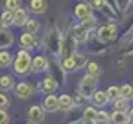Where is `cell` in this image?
<instances>
[{"instance_id": "obj_1", "label": "cell", "mask_w": 133, "mask_h": 124, "mask_svg": "<svg viewBox=\"0 0 133 124\" xmlns=\"http://www.w3.org/2000/svg\"><path fill=\"white\" fill-rule=\"evenodd\" d=\"M32 60H33V56L30 55V51H25V50L20 48L14 60V73L20 78L32 73Z\"/></svg>"}, {"instance_id": "obj_2", "label": "cell", "mask_w": 133, "mask_h": 124, "mask_svg": "<svg viewBox=\"0 0 133 124\" xmlns=\"http://www.w3.org/2000/svg\"><path fill=\"white\" fill-rule=\"evenodd\" d=\"M87 63V58L82 53H73V55H68L62 60V69L65 73H73L77 69H80L83 65Z\"/></svg>"}, {"instance_id": "obj_3", "label": "cell", "mask_w": 133, "mask_h": 124, "mask_svg": "<svg viewBox=\"0 0 133 124\" xmlns=\"http://www.w3.org/2000/svg\"><path fill=\"white\" fill-rule=\"evenodd\" d=\"M97 83L98 80L95 76H90V74H85L80 81V89H78V94L87 99H91L93 94L97 93Z\"/></svg>"}, {"instance_id": "obj_4", "label": "cell", "mask_w": 133, "mask_h": 124, "mask_svg": "<svg viewBox=\"0 0 133 124\" xmlns=\"http://www.w3.org/2000/svg\"><path fill=\"white\" fill-rule=\"evenodd\" d=\"M97 38L102 43H108V41L115 40L116 38V27L113 23H107L103 27H100L98 32H97Z\"/></svg>"}, {"instance_id": "obj_5", "label": "cell", "mask_w": 133, "mask_h": 124, "mask_svg": "<svg viewBox=\"0 0 133 124\" xmlns=\"http://www.w3.org/2000/svg\"><path fill=\"white\" fill-rule=\"evenodd\" d=\"M15 96L18 99H28L33 96V93H35V88H33L32 83L28 81H20L15 84V89H14Z\"/></svg>"}, {"instance_id": "obj_6", "label": "cell", "mask_w": 133, "mask_h": 124, "mask_svg": "<svg viewBox=\"0 0 133 124\" xmlns=\"http://www.w3.org/2000/svg\"><path fill=\"white\" fill-rule=\"evenodd\" d=\"M27 121L28 122H33V124H40L45 121V109L43 106H38V104H33L27 109Z\"/></svg>"}, {"instance_id": "obj_7", "label": "cell", "mask_w": 133, "mask_h": 124, "mask_svg": "<svg viewBox=\"0 0 133 124\" xmlns=\"http://www.w3.org/2000/svg\"><path fill=\"white\" fill-rule=\"evenodd\" d=\"M73 13H75V17H77L80 22H85V20H88V18H91V17H93L90 3H85V2L77 3V5H75V8H73Z\"/></svg>"}, {"instance_id": "obj_8", "label": "cell", "mask_w": 133, "mask_h": 124, "mask_svg": "<svg viewBox=\"0 0 133 124\" xmlns=\"http://www.w3.org/2000/svg\"><path fill=\"white\" fill-rule=\"evenodd\" d=\"M38 86H40V91H43V93H47V94H53L55 89L58 88V81L53 76H45L43 80L38 83Z\"/></svg>"}, {"instance_id": "obj_9", "label": "cell", "mask_w": 133, "mask_h": 124, "mask_svg": "<svg viewBox=\"0 0 133 124\" xmlns=\"http://www.w3.org/2000/svg\"><path fill=\"white\" fill-rule=\"evenodd\" d=\"M48 69V60L43 55H37L32 60V73H43Z\"/></svg>"}, {"instance_id": "obj_10", "label": "cell", "mask_w": 133, "mask_h": 124, "mask_svg": "<svg viewBox=\"0 0 133 124\" xmlns=\"http://www.w3.org/2000/svg\"><path fill=\"white\" fill-rule=\"evenodd\" d=\"M18 43H20V47H22V50H25V51H30L32 48H35L37 40H35V36H33V35L23 32L22 35H20V38H18Z\"/></svg>"}, {"instance_id": "obj_11", "label": "cell", "mask_w": 133, "mask_h": 124, "mask_svg": "<svg viewBox=\"0 0 133 124\" xmlns=\"http://www.w3.org/2000/svg\"><path fill=\"white\" fill-rule=\"evenodd\" d=\"M43 109L50 111V113H55V111L60 109V101H58V96L55 94H47L43 99Z\"/></svg>"}, {"instance_id": "obj_12", "label": "cell", "mask_w": 133, "mask_h": 124, "mask_svg": "<svg viewBox=\"0 0 133 124\" xmlns=\"http://www.w3.org/2000/svg\"><path fill=\"white\" fill-rule=\"evenodd\" d=\"M28 20H30V17H28V12L25 10V8H18L14 13V25L18 27V28H25V25H27Z\"/></svg>"}, {"instance_id": "obj_13", "label": "cell", "mask_w": 133, "mask_h": 124, "mask_svg": "<svg viewBox=\"0 0 133 124\" xmlns=\"http://www.w3.org/2000/svg\"><path fill=\"white\" fill-rule=\"evenodd\" d=\"M14 41H15V36L10 30L0 32V51H2V50H8L14 45Z\"/></svg>"}, {"instance_id": "obj_14", "label": "cell", "mask_w": 133, "mask_h": 124, "mask_svg": "<svg viewBox=\"0 0 133 124\" xmlns=\"http://www.w3.org/2000/svg\"><path fill=\"white\" fill-rule=\"evenodd\" d=\"M47 8H48V5H47L45 0H30V2H28V10H30L32 13H37V15L45 13Z\"/></svg>"}, {"instance_id": "obj_15", "label": "cell", "mask_w": 133, "mask_h": 124, "mask_svg": "<svg viewBox=\"0 0 133 124\" xmlns=\"http://www.w3.org/2000/svg\"><path fill=\"white\" fill-rule=\"evenodd\" d=\"M10 89H15L14 76H10V74H0V93H7Z\"/></svg>"}, {"instance_id": "obj_16", "label": "cell", "mask_w": 133, "mask_h": 124, "mask_svg": "<svg viewBox=\"0 0 133 124\" xmlns=\"http://www.w3.org/2000/svg\"><path fill=\"white\" fill-rule=\"evenodd\" d=\"M14 60H15V56L12 55L8 50H2V51H0V68L14 66Z\"/></svg>"}, {"instance_id": "obj_17", "label": "cell", "mask_w": 133, "mask_h": 124, "mask_svg": "<svg viewBox=\"0 0 133 124\" xmlns=\"http://www.w3.org/2000/svg\"><path fill=\"white\" fill-rule=\"evenodd\" d=\"M58 101H60V111H70L73 107V98L70 96V94H60L58 96Z\"/></svg>"}, {"instance_id": "obj_18", "label": "cell", "mask_w": 133, "mask_h": 124, "mask_svg": "<svg viewBox=\"0 0 133 124\" xmlns=\"http://www.w3.org/2000/svg\"><path fill=\"white\" fill-rule=\"evenodd\" d=\"M91 103H93L97 107H103L108 103V96H107V93L105 91H97V93L93 94V98L90 99Z\"/></svg>"}, {"instance_id": "obj_19", "label": "cell", "mask_w": 133, "mask_h": 124, "mask_svg": "<svg viewBox=\"0 0 133 124\" xmlns=\"http://www.w3.org/2000/svg\"><path fill=\"white\" fill-rule=\"evenodd\" d=\"M128 121H130L128 113H120V111L111 113V122L113 124H128Z\"/></svg>"}, {"instance_id": "obj_20", "label": "cell", "mask_w": 133, "mask_h": 124, "mask_svg": "<svg viewBox=\"0 0 133 124\" xmlns=\"http://www.w3.org/2000/svg\"><path fill=\"white\" fill-rule=\"evenodd\" d=\"M100 73H102V68H100V65L97 61H88V63H87V74L98 78Z\"/></svg>"}, {"instance_id": "obj_21", "label": "cell", "mask_w": 133, "mask_h": 124, "mask_svg": "<svg viewBox=\"0 0 133 124\" xmlns=\"http://www.w3.org/2000/svg\"><path fill=\"white\" fill-rule=\"evenodd\" d=\"M105 93L108 96V101H116V99L122 98V89H120V86H110Z\"/></svg>"}, {"instance_id": "obj_22", "label": "cell", "mask_w": 133, "mask_h": 124, "mask_svg": "<svg viewBox=\"0 0 133 124\" xmlns=\"http://www.w3.org/2000/svg\"><path fill=\"white\" fill-rule=\"evenodd\" d=\"M38 28H40V23L37 22L35 18H30L27 22V25H25V33H30V35L35 36V33L38 32Z\"/></svg>"}, {"instance_id": "obj_23", "label": "cell", "mask_w": 133, "mask_h": 124, "mask_svg": "<svg viewBox=\"0 0 133 124\" xmlns=\"http://www.w3.org/2000/svg\"><path fill=\"white\" fill-rule=\"evenodd\" d=\"M20 5H22V3H20V0H5V2H3L5 10L7 12H12V13H15L18 8H22Z\"/></svg>"}, {"instance_id": "obj_24", "label": "cell", "mask_w": 133, "mask_h": 124, "mask_svg": "<svg viewBox=\"0 0 133 124\" xmlns=\"http://www.w3.org/2000/svg\"><path fill=\"white\" fill-rule=\"evenodd\" d=\"M97 114H98V111L95 109L93 106L85 107V109H83V113H82L83 119H88V121H95V119H97Z\"/></svg>"}, {"instance_id": "obj_25", "label": "cell", "mask_w": 133, "mask_h": 124, "mask_svg": "<svg viewBox=\"0 0 133 124\" xmlns=\"http://www.w3.org/2000/svg\"><path fill=\"white\" fill-rule=\"evenodd\" d=\"M120 89H122V99H125V101L133 99V86L131 84H123Z\"/></svg>"}, {"instance_id": "obj_26", "label": "cell", "mask_w": 133, "mask_h": 124, "mask_svg": "<svg viewBox=\"0 0 133 124\" xmlns=\"http://www.w3.org/2000/svg\"><path fill=\"white\" fill-rule=\"evenodd\" d=\"M111 121V116L107 113V111H98V114H97V119H95V122L97 124H108Z\"/></svg>"}, {"instance_id": "obj_27", "label": "cell", "mask_w": 133, "mask_h": 124, "mask_svg": "<svg viewBox=\"0 0 133 124\" xmlns=\"http://www.w3.org/2000/svg\"><path fill=\"white\" fill-rule=\"evenodd\" d=\"M0 18H2L3 25H5V28H8V27H12V25H14V13H12V12L3 10L2 15H0Z\"/></svg>"}, {"instance_id": "obj_28", "label": "cell", "mask_w": 133, "mask_h": 124, "mask_svg": "<svg viewBox=\"0 0 133 124\" xmlns=\"http://www.w3.org/2000/svg\"><path fill=\"white\" fill-rule=\"evenodd\" d=\"M115 111H120V113H127L128 111V101H125V99H116L115 101Z\"/></svg>"}, {"instance_id": "obj_29", "label": "cell", "mask_w": 133, "mask_h": 124, "mask_svg": "<svg viewBox=\"0 0 133 124\" xmlns=\"http://www.w3.org/2000/svg\"><path fill=\"white\" fill-rule=\"evenodd\" d=\"M10 106V98L7 93H0V109L7 111V107Z\"/></svg>"}, {"instance_id": "obj_30", "label": "cell", "mask_w": 133, "mask_h": 124, "mask_svg": "<svg viewBox=\"0 0 133 124\" xmlns=\"http://www.w3.org/2000/svg\"><path fill=\"white\" fill-rule=\"evenodd\" d=\"M122 55H133V38L122 48Z\"/></svg>"}, {"instance_id": "obj_31", "label": "cell", "mask_w": 133, "mask_h": 124, "mask_svg": "<svg viewBox=\"0 0 133 124\" xmlns=\"http://www.w3.org/2000/svg\"><path fill=\"white\" fill-rule=\"evenodd\" d=\"M0 124H10V114L3 109H0Z\"/></svg>"}, {"instance_id": "obj_32", "label": "cell", "mask_w": 133, "mask_h": 124, "mask_svg": "<svg viewBox=\"0 0 133 124\" xmlns=\"http://www.w3.org/2000/svg\"><path fill=\"white\" fill-rule=\"evenodd\" d=\"M80 124H97V122H95V121H88V119H82Z\"/></svg>"}, {"instance_id": "obj_33", "label": "cell", "mask_w": 133, "mask_h": 124, "mask_svg": "<svg viewBox=\"0 0 133 124\" xmlns=\"http://www.w3.org/2000/svg\"><path fill=\"white\" fill-rule=\"evenodd\" d=\"M128 118H130V121L133 122V107H130V109H128Z\"/></svg>"}, {"instance_id": "obj_34", "label": "cell", "mask_w": 133, "mask_h": 124, "mask_svg": "<svg viewBox=\"0 0 133 124\" xmlns=\"http://www.w3.org/2000/svg\"><path fill=\"white\" fill-rule=\"evenodd\" d=\"M3 30H8V28H5V25H3V22H2V18H0V32H3Z\"/></svg>"}, {"instance_id": "obj_35", "label": "cell", "mask_w": 133, "mask_h": 124, "mask_svg": "<svg viewBox=\"0 0 133 124\" xmlns=\"http://www.w3.org/2000/svg\"><path fill=\"white\" fill-rule=\"evenodd\" d=\"M25 124H33V122H28V121H27V122H25Z\"/></svg>"}]
</instances>
